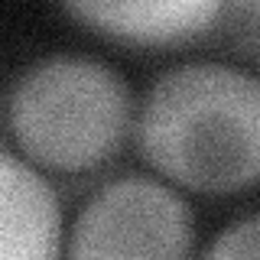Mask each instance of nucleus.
I'll return each instance as SVG.
<instances>
[{
  "label": "nucleus",
  "mask_w": 260,
  "mask_h": 260,
  "mask_svg": "<svg viewBox=\"0 0 260 260\" xmlns=\"http://www.w3.org/2000/svg\"><path fill=\"white\" fill-rule=\"evenodd\" d=\"M146 166L189 192L260 182V78L224 62H182L146 88L134 120Z\"/></svg>",
  "instance_id": "nucleus-1"
},
{
  "label": "nucleus",
  "mask_w": 260,
  "mask_h": 260,
  "mask_svg": "<svg viewBox=\"0 0 260 260\" xmlns=\"http://www.w3.org/2000/svg\"><path fill=\"white\" fill-rule=\"evenodd\" d=\"M7 127L29 166L88 173L117 156L134 130V94L101 59L46 55L16 75Z\"/></svg>",
  "instance_id": "nucleus-2"
},
{
  "label": "nucleus",
  "mask_w": 260,
  "mask_h": 260,
  "mask_svg": "<svg viewBox=\"0 0 260 260\" xmlns=\"http://www.w3.org/2000/svg\"><path fill=\"white\" fill-rule=\"evenodd\" d=\"M192 205L153 176H120L98 189L65 241V260H189Z\"/></svg>",
  "instance_id": "nucleus-3"
},
{
  "label": "nucleus",
  "mask_w": 260,
  "mask_h": 260,
  "mask_svg": "<svg viewBox=\"0 0 260 260\" xmlns=\"http://www.w3.org/2000/svg\"><path fill=\"white\" fill-rule=\"evenodd\" d=\"M0 260H62L59 195L7 146H0Z\"/></svg>",
  "instance_id": "nucleus-4"
},
{
  "label": "nucleus",
  "mask_w": 260,
  "mask_h": 260,
  "mask_svg": "<svg viewBox=\"0 0 260 260\" xmlns=\"http://www.w3.org/2000/svg\"><path fill=\"white\" fill-rule=\"evenodd\" d=\"M224 7L215 0H146V4H65L88 29L127 46H182L205 36Z\"/></svg>",
  "instance_id": "nucleus-5"
},
{
  "label": "nucleus",
  "mask_w": 260,
  "mask_h": 260,
  "mask_svg": "<svg viewBox=\"0 0 260 260\" xmlns=\"http://www.w3.org/2000/svg\"><path fill=\"white\" fill-rule=\"evenodd\" d=\"M202 260H260V215L228 224L208 244Z\"/></svg>",
  "instance_id": "nucleus-6"
}]
</instances>
